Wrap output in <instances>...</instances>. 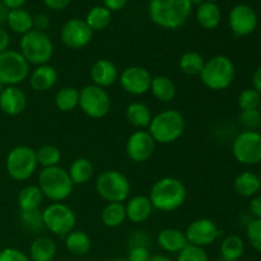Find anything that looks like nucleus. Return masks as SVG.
I'll return each instance as SVG.
<instances>
[{
  "instance_id": "52",
  "label": "nucleus",
  "mask_w": 261,
  "mask_h": 261,
  "mask_svg": "<svg viewBox=\"0 0 261 261\" xmlns=\"http://www.w3.org/2000/svg\"><path fill=\"white\" fill-rule=\"evenodd\" d=\"M252 88L261 94V66L254 71L252 75Z\"/></svg>"
},
{
  "instance_id": "35",
  "label": "nucleus",
  "mask_w": 261,
  "mask_h": 261,
  "mask_svg": "<svg viewBox=\"0 0 261 261\" xmlns=\"http://www.w3.org/2000/svg\"><path fill=\"white\" fill-rule=\"evenodd\" d=\"M112 19V12L103 5H97L87 13L86 23L92 31H103L110 25Z\"/></svg>"
},
{
  "instance_id": "18",
  "label": "nucleus",
  "mask_w": 261,
  "mask_h": 261,
  "mask_svg": "<svg viewBox=\"0 0 261 261\" xmlns=\"http://www.w3.org/2000/svg\"><path fill=\"white\" fill-rule=\"evenodd\" d=\"M27 107V96L18 86L4 87L0 94V110L8 116H18Z\"/></svg>"
},
{
  "instance_id": "29",
  "label": "nucleus",
  "mask_w": 261,
  "mask_h": 261,
  "mask_svg": "<svg viewBox=\"0 0 261 261\" xmlns=\"http://www.w3.org/2000/svg\"><path fill=\"white\" fill-rule=\"evenodd\" d=\"M43 194L37 185H27L18 194V206L20 212L38 211L42 205Z\"/></svg>"
},
{
  "instance_id": "30",
  "label": "nucleus",
  "mask_w": 261,
  "mask_h": 261,
  "mask_svg": "<svg viewBox=\"0 0 261 261\" xmlns=\"http://www.w3.org/2000/svg\"><path fill=\"white\" fill-rule=\"evenodd\" d=\"M65 247L74 256H84L92 247L91 237L84 231H71L65 236Z\"/></svg>"
},
{
  "instance_id": "59",
  "label": "nucleus",
  "mask_w": 261,
  "mask_h": 261,
  "mask_svg": "<svg viewBox=\"0 0 261 261\" xmlns=\"http://www.w3.org/2000/svg\"><path fill=\"white\" fill-rule=\"evenodd\" d=\"M260 184H261V177H260Z\"/></svg>"
},
{
  "instance_id": "11",
  "label": "nucleus",
  "mask_w": 261,
  "mask_h": 261,
  "mask_svg": "<svg viewBox=\"0 0 261 261\" xmlns=\"http://www.w3.org/2000/svg\"><path fill=\"white\" fill-rule=\"evenodd\" d=\"M78 106L91 119H102L111 110V97L105 88L88 84L79 91Z\"/></svg>"
},
{
  "instance_id": "14",
  "label": "nucleus",
  "mask_w": 261,
  "mask_h": 261,
  "mask_svg": "<svg viewBox=\"0 0 261 261\" xmlns=\"http://www.w3.org/2000/svg\"><path fill=\"white\" fill-rule=\"evenodd\" d=\"M93 37V31L88 27L86 20L73 18L64 23L60 31V40L68 48L81 50L86 47Z\"/></svg>"
},
{
  "instance_id": "47",
  "label": "nucleus",
  "mask_w": 261,
  "mask_h": 261,
  "mask_svg": "<svg viewBox=\"0 0 261 261\" xmlns=\"http://www.w3.org/2000/svg\"><path fill=\"white\" fill-rule=\"evenodd\" d=\"M250 213L254 216L255 219H261V195H259V194L254 196V198H251V201H250Z\"/></svg>"
},
{
  "instance_id": "44",
  "label": "nucleus",
  "mask_w": 261,
  "mask_h": 261,
  "mask_svg": "<svg viewBox=\"0 0 261 261\" xmlns=\"http://www.w3.org/2000/svg\"><path fill=\"white\" fill-rule=\"evenodd\" d=\"M150 237L144 231H135L129 237V249L132 247H149Z\"/></svg>"
},
{
  "instance_id": "26",
  "label": "nucleus",
  "mask_w": 261,
  "mask_h": 261,
  "mask_svg": "<svg viewBox=\"0 0 261 261\" xmlns=\"http://www.w3.org/2000/svg\"><path fill=\"white\" fill-rule=\"evenodd\" d=\"M149 91L157 101L167 103L175 98L177 89H176L175 83L170 76L155 75L152 78Z\"/></svg>"
},
{
  "instance_id": "43",
  "label": "nucleus",
  "mask_w": 261,
  "mask_h": 261,
  "mask_svg": "<svg viewBox=\"0 0 261 261\" xmlns=\"http://www.w3.org/2000/svg\"><path fill=\"white\" fill-rule=\"evenodd\" d=\"M0 261H31L30 256L14 247H7L0 251Z\"/></svg>"
},
{
  "instance_id": "1",
  "label": "nucleus",
  "mask_w": 261,
  "mask_h": 261,
  "mask_svg": "<svg viewBox=\"0 0 261 261\" xmlns=\"http://www.w3.org/2000/svg\"><path fill=\"white\" fill-rule=\"evenodd\" d=\"M193 0H149L148 13L155 25L163 30H177L189 19Z\"/></svg>"
},
{
  "instance_id": "15",
  "label": "nucleus",
  "mask_w": 261,
  "mask_h": 261,
  "mask_svg": "<svg viewBox=\"0 0 261 261\" xmlns=\"http://www.w3.org/2000/svg\"><path fill=\"white\" fill-rule=\"evenodd\" d=\"M228 24L234 35L239 37H246L256 31L259 18L254 8L247 4H237L229 12Z\"/></svg>"
},
{
  "instance_id": "22",
  "label": "nucleus",
  "mask_w": 261,
  "mask_h": 261,
  "mask_svg": "<svg viewBox=\"0 0 261 261\" xmlns=\"http://www.w3.org/2000/svg\"><path fill=\"white\" fill-rule=\"evenodd\" d=\"M126 219L133 223H143L152 216L153 206L149 198L145 195L133 196L125 204Z\"/></svg>"
},
{
  "instance_id": "55",
  "label": "nucleus",
  "mask_w": 261,
  "mask_h": 261,
  "mask_svg": "<svg viewBox=\"0 0 261 261\" xmlns=\"http://www.w3.org/2000/svg\"><path fill=\"white\" fill-rule=\"evenodd\" d=\"M3 89H4V86H3V84H2V83H0V94H2Z\"/></svg>"
},
{
  "instance_id": "53",
  "label": "nucleus",
  "mask_w": 261,
  "mask_h": 261,
  "mask_svg": "<svg viewBox=\"0 0 261 261\" xmlns=\"http://www.w3.org/2000/svg\"><path fill=\"white\" fill-rule=\"evenodd\" d=\"M8 12H9V10L7 9V7L0 2V27H2V24H4V23L7 22Z\"/></svg>"
},
{
  "instance_id": "12",
  "label": "nucleus",
  "mask_w": 261,
  "mask_h": 261,
  "mask_svg": "<svg viewBox=\"0 0 261 261\" xmlns=\"http://www.w3.org/2000/svg\"><path fill=\"white\" fill-rule=\"evenodd\" d=\"M232 154L241 165L254 166L261 162V134L256 130H245L232 142Z\"/></svg>"
},
{
  "instance_id": "5",
  "label": "nucleus",
  "mask_w": 261,
  "mask_h": 261,
  "mask_svg": "<svg viewBox=\"0 0 261 261\" xmlns=\"http://www.w3.org/2000/svg\"><path fill=\"white\" fill-rule=\"evenodd\" d=\"M38 188L42 191L43 198L53 203H61L71 195L74 184L68 171L60 166L42 168L38 175Z\"/></svg>"
},
{
  "instance_id": "20",
  "label": "nucleus",
  "mask_w": 261,
  "mask_h": 261,
  "mask_svg": "<svg viewBox=\"0 0 261 261\" xmlns=\"http://www.w3.org/2000/svg\"><path fill=\"white\" fill-rule=\"evenodd\" d=\"M58 70L50 64H43L30 74V86L36 92H46L58 83Z\"/></svg>"
},
{
  "instance_id": "50",
  "label": "nucleus",
  "mask_w": 261,
  "mask_h": 261,
  "mask_svg": "<svg viewBox=\"0 0 261 261\" xmlns=\"http://www.w3.org/2000/svg\"><path fill=\"white\" fill-rule=\"evenodd\" d=\"M10 45V36L8 33L7 30H4L3 27H0V54L4 53L8 50Z\"/></svg>"
},
{
  "instance_id": "13",
  "label": "nucleus",
  "mask_w": 261,
  "mask_h": 261,
  "mask_svg": "<svg viewBox=\"0 0 261 261\" xmlns=\"http://www.w3.org/2000/svg\"><path fill=\"white\" fill-rule=\"evenodd\" d=\"M152 74L148 69L139 65L127 66L119 75L121 88L132 96H143L148 93L152 83Z\"/></svg>"
},
{
  "instance_id": "39",
  "label": "nucleus",
  "mask_w": 261,
  "mask_h": 261,
  "mask_svg": "<svg viewBox=\"0 0 261 261\" xmlns=\"http://www.w3.org/2000/svg\"><path fill=\"white\" fill-rule=\"evenodd\" d=\"M246 237L250 246L261 252V219H252L246 226Z\"/></svg>"
},
{
  "instance_id": "38",
  "label": "nucleus",
  "mask_w": 261,
  "mask_h": 261,
  "mask_svg": "<svg viewBox=\"0 0 261 261\" xmlns=\"http://www.w3.org/2000/svg\"><path fill=\"white\" fill-rule=\"evenodd\" d=\"M261 102V94L254 88H245L239 94L237 103L241 111H249V110H257Z\"/></svg>"
},
{
  "instance_id": "34",
  "label": "nucleus",
  "mask_w": 261,
  "mask_h": 261,
  "mask_svg": "<svg viewBox=\"0 0 261 261\" xmlns=\"http://www.w3.org/2000/svg\"><path fill=\"white\" fill-rule=\"evenodd\" d=\"M55 106L61 112H70L79 105V89L75 87H64L55 94Z\"/></svg>"
},
{
  "instance_id": "51",
  "label": "nucleus",
  "mask_w": 261,
  "mask_h": 261,
  "mask_svg": "<svg viewBox=\"0 0 261 261\" xmlns=\"http://www.w3.org/2000/svg\"><path fill=\"white\" fill-rule=\"evenodd\" d=\"M0 2L7 7L8 10H13L23 8V5L27 3V0H0Z\"/></svg>"
},
{
  "instance_id": "6",
  "label": "nucleus",
  "mask_w": 261,
  "mask_h": 261,
  "mask_svg": "<svg viewBox=\"0 0 261 261\" xmlns=\"http://www.w3.org/2000/svg\"><path fill=\"white\" fill-rule=\"evenodd\" d=\"M19 53L32 65L48 64L54 55V43L48 35L42 31L32 30L22 36L19 42Z\"/></svg>"
},
{
  "instance_id": "27",
  "label": "nucleus",
  "mask_w": 261,
  "mask_h": 261,
  "mask_svg": "<svg viewBox=\"0 0 261 261\" xmlns=\"http://www.w3.org/2000/svg\"><path fill=\"white\" fill-rule=\"evenodd\" d=\"M125 116L129 121L130 125L139 130H144L145 127L149 126L150 121H152V111L149 107L143 102H133L126 107L125 111Z\"/></svg>"
},
{
  "instance_id": "28",
  "label": "nucleus",
  "mask_w": 261,
  "mask_h": 261,
  "mask_svg": "<svg viewBox=\"0 0 261 261\" xmlns=\"http://www.w3.org/2000/svg\"><path fill=\"white\" fill-rule=\"evenodd\" d=\"M12 32L17 35H25L33 30V15L28 10L13 9L8 12L7 22H5Z\"/></svg>"
},
{
  "instance_id": "31",
  "label": "nucleus",
  "mask_w": 261,
  "mask_h": 261,
  "mask_svg": "<svg viewBox=\"0 0 261 261\" xmlns=\"http://www.w3.org/2000/svg\"><path fill=\"white\" fill-rule=\"evenodd\" d=\"M68 173L74 185H84L93 177L94 167L88 158L81 157L71 162Z\"/></svg>"
},
{
  "instance_id": "58",
  "label": "nucleus",
  "mask_w": 261,
  "mask_h": 261,
  "mask_svg": "<svg viewBox=\"0 0 261 261\" xmlns=\"http://www.w3.org/2000/svg\"><path fill=\"white\" fill-rule=\"evenodd\" d=\"M117 261H127V260H117Z\"/></svg>"
},
{
  "instance_id": "56",
  "label": "nucleus",
  "mask_w": 261,
  "mask_h": 261,
  "mask_svg": "<svg viewBox=\"0 0 261 261\" xmlns=\"http://www.w3.org/2000/svg\"><path fill=\"white\" fill-rule=\"evenodd\" d=\"M204 2H211V3H217V2H219V0H204Z\"/></svg>"
},
{
  "instance_id": "23",
  "label": "nucleus",
  "mask_w": 261,
  "mask_h": 261,
  "mask_svg": "<svg viewBox=\"0 0 261 261\" xmlns=\"http://www.w3.org/2000/svg\"><path fill=\"white\" fill-rule=\"evenodd\" d=\"M196 22L204 30H216L222 20V12L216 3L203 2L198 5L196 9Z\"/></svg>"
},
{
  "instance_id": "54",
  "label": "nucleus",
  "mask_w": 261,
  "mask_h": 261,
  "mask_svg": "<svg viewBox=\"0 0 261 261\" xmlns=\"http://www.w3.org/2000/svg\"><path fill=\"white\" fill-rule=\"evenodd\" d=\"M148 261H173L171 257L166 256V255H152Z\"/></svg>"
},
{
  "instance_id": "49",
  "label": "nucleus",
  "mask_w": 261,
  "mask_h": 261,
  "mask_svg": "<svg viewBox=\"0 0 261 261\" xmlns=\"http://www.w3.org/2000/svg\"><path fill=\"white\" fill-rule=\"evenodd\" d=\"M46 7L51 10H63L71 3V0H43Z\"/></svg>"
},
{
  "instance_id": "33",
  "label": "nucleus",
  "mask_w": 261,
  "mask_h": 261,
  "mask_svg": "<svg viewBox=\"0 0 261 261\" xmlns=\"http://www.w3.org/2000/svg\"><path fill=\"white\" fill-rule=\"evenodd\" d=\"M245 252V242L237 234H229L221 244V256L223 261H237Z\"/></svg>"
},
{
  "instance_id": "21",
  "label": "nucleus",
  "mask_w": 261,
  "mask_h": 261,
  "mask_svg": "<svg viewBox=\"0 0 261 261\" xmlns=\"http://www.w3.org/2000/svg\"><path fill=\"white\" fill-rule=\"evenodd\" d=\"M157 244L163 251L178 254L189 245L185 232L178 228H165L157 234Z\"/></svg>"
},
{
  "instance_id": "37",
  "label": "nucleus",
  "mask_w": 261,
  "mask_h": 261,
  "mask_svg": "<svg viewBox=\"0 0 261 261\" xmlns=\"http://www.w3.org/2000/svg\"><path fill=\"white\" fill-rule=\"evenodd\" d=\"M36 155H37L38 165L42 166V168L54 167L59 166L61 160V150L56 145L45 144L36 150Z\"/></svg>"
},
{
  "instance_id": "19",
  "label": "nucleus",
  "mask_w": 261,
  "mask_h": 261,
  "mask_svg": "<svg viewBox=\"0 0 261 261\" xmlns=\"http://www.w3.org/2000/svg\"><path fill=\"white\" fill-rule=\"evenodd\" d=\"M119 69L114 61L109 59H99L92 65L89 70L92 84L98 86L101 88L106 89L107 87H111L119 81Z\"/></svg>"
},
{
  "instance_id": "41",
  "label": "nucleus",
  "mask_w": 261,
  "mask_h": 261,
  "mask_svg": "<svg viewBox=\"0 0 261 261\" xmlns=\"http://www.w3.org/2000/svg\"><path fill=\"white\" fill-rule=\"evenodd\" d=\"M176 261H209V256L203 247L189 244L185 249L178 252Z\"/></svg>"
},
{
  "instance_id": "10",
  "label": "nucleus",
  "mask_w": 261,
  "mask_h": 261,
  "mask_svg": "<svg viewBox=\"0 0 261 261\" xmlns=\"http://www.w3.org/2000/svg\"><path fill=\"white\" fill-rule=\"evenodd\" d=\"M43 227L56 234L66 236L74 231L76 224V216L73 209L64 203H53L42 212Z\"/></svg>"
},
{
  "instance_id": "32",
  "label": "nucleus",
  "mask_w": 261,
  "mask_h": 261,
  "mask_svg": "<svg viewBox=\"0 0 261 261\" xmlns=\"http://www.w3.org/2000/svg\"><path fill=\"white\" fill-rule=\"evenodd\" d=\"M101 221L109 228H117L122 226L126 221L125 204L122 203H107L102 209Z\"/></svg>"
},
{
  "instance_id": "46",
  "label": "nucleus",
  "mask_w": 261,
  "mask_h": 261,
  "mask_svg": "<svg viewBox=\"0 0 261 261\" xmlns=\"http://www.w3.org/2000/svg\"><path fill=\"white\" fill-rule=\"evenodd\" d=\"M48 27H50V18L47 15L41 13V14H37L36 17H33V30L45 32Z\"/></svg>"
},
{
  "instance_id": "48",
  "label": "nucleus",
  "mask_w": 261,
  "mask_h": 261,
  "mask_svg": "<svg viewBox=\"0 0 261 261\" xmlns=\"http://www.w3.org/2000/svg\"><path fill=\"white\" fill-rule=\"evenodd\" d=\"M103 7H106L110 12H117L126 7L129 0H102Z\"/></svg>"
},
{
  "instance_id": "4",
  "label": "nucleus",
  "mask_w": 261,
  "mask_h": 261,
  "mask_svg": "<svg viewBox=\"0 0 261 261\" xmlns=\"http://www.w3.org/2000/svg\"><path fill=\"white\" fill-rule=\"evenodd\" d=\"M185 117L177 110H165L152 117L148 133L158 144H171L182 137L185 132Z\"/></svg>"
},
{
  "instance_id": "57",
  "label": "nucleus",
  "mask_w": 261,
  "mask_h": 261,
  "mask_svg": "<svg viewBox=\"0 0 261 261\" xmlns=\"http://www.w3.org/2000/svg\"><path fill=\"white\" fill-rule=\"evenodd\" d=\"M259 111L261 112V102H260V106H259Z\"/></svg>"
},
{
  "instance_id": "40",
  "label": "nucleus",
  "mask_w": 261,
  "mask_h": 261,
  "mask_svg": "<svg viewBox=\"0 0 261 261\" xmlns=\"http://www.w3.org/2000/svg\"><path fill=\"white\" fill-rule=\"evenodd\" d=\"M20 221H22L23 226L28 229V231L37 232L41 231L43 227L42 221V212L33 211V212H20Z\"/></svg>"
},
{
  "instance_id": "9",
  "label": "nucleus",
  "mask_w": 261,
  "mask_h": 261,
  "mask_svg": "<svg viewBox=\"0 0 261 261\" xmlns=\"http://www.w3.org/2000/svg\"><path fill=\"white\" fill-rule=\"evenodd\" d=\"M30 71V64L19 51L7 50L0 54V83L4 87L23 83Z\"/></svg>"
},
{
  "instance_id": "45",
  "label": "nucleus",
  "mask_w": 261,
  "mask_h": 261,
  "mask_svg": "<svg viewBox=\"0 0 261 261\" xmlns=\"http://www.w3.org/2000/svg\"><path fill=\"white\" fill-rule=\"evenodd\" d=\"M152 256L148 247H132L129 249L127 261H148Z\"/></svg>"
},
{
  "instance_id": "25",
  "label": "nucleus",
  "mask_w": 261,
  "mask_h": 261,
  "mask_svg": "<svg viewBox=\"0 0 261 261\" xmlns=\"http://www.w3.org/2000/svg\"><path fill=\"white\" fill-rule=\"evenodd\" d=\"M58 254V246L50 237H37L30 246L31 261H53Z\"/></svg>"
},
{
  "instance_id": "16",
  "label": "nucleus",
  "mask_w": 261,
  "mask_h": 261,
  "mask_svg": "<svg viewBox=\"0 0 261 261\" xmlns=\"http://www.w3.org/2000/svg\"><path fill=\"white\" fill-rule=\"evenodd\" d=\"M154 139L148 130H137L126 140V155L134 163H144L152 158L155 150Z\"/></svg>"
},
{
  "instance_id": "24",
  "label": "nucleus",
  "mask_w": 261,
  "mask_h": 261,
  "mask_svg": "<svg viewBox=\"0 0 261 261\" xmlns=\"http://www.w3.org/2000/svg\"><path fill=\"white\" fill-rule=\"evenodd\" d=\"M233 189L242 198H254L261 190L260 177L251 171H244L234 178Z\"/></svg>"
},
{
  "instance_id": "3",
  "label": "nucleus",
  "mask_w": 261,
  "mask_h": 261,
  "mask_svg": "<svg viewBox=\"0 0 261 261\" xmlns=\"http://www.w3.org/2000/svg\"><path fill=\"white\" fill-rule=\"evenodd\" d=\"M199 76L201 83L211 91H224L233 83L236 76V66L228 56H212L211 59L205 60L203 70Z\"/></svg>"
},
{
  "instance_id": "17",
  "label": "nucleus",
  "mask_w": 261,
  "mask_h": 261,
  "mask_svg": "<svg viewBox=\"0 0 261 261\" xmlns=\"http://www.w3.org/2000/svg\"><path fill=\"white\" fill-rule=\"evenodd\" d=\"M186 239L190 245L198 247H206L214 244L221 234L219 227L209 218H199L191 222L185 231Z\"/></svg>"
},
{
  "instance_id": "36",
  "label": "nucleus",
  "mask_w": 261,
  "mask_h": 261,
  "mask_svg": "<svg viewBox=\"0 0 261 261\" xmlns=\"http://www.w3.org/2000/svg\"><path fill=\"white\" fill-rule=\"evenodd\" d=\"M205 60H204L203 55L196 51H186L181 55L180 60H178V66H180L181 71L186 75L196 76L200 75L201 70Z\"/></svg>"
},
{
  "instance_id": "2",
  "label": "nucleus",
  "mask_w": 261,
  "mask_h": 261,
  "mask_svg": "<svg viewBox=\"0 0 261 261\" xmlns=\"http://www.w3.org/2000/svg\"><path fill=\"white\" fill-rule=\"evenodd\" d=\"M186 195V186L180 178L166 176L153 184L148 198L153 209L167 213L181 208L185 203Z\"/></svg>"
},
{
  "instance_id": "7",
  "label": "nucleus",
  "mask_w": 261,
  "mask_h": 261,
  "mask_svg": "<svg viewBox=\"0 0 261 261\" xmlns=\"http://www.w3.org/2000/svg\"><path fill=\"white\" fill-rule=\"evenodd\" d=\"M130 190L129 178L120 171H103L96 180L97 194L107 203H124L129 198Z\"/></svg>"
},
{
  "instance_id": "8",
  "label": "nucleus",
  "mask_w": 261,
  "mask_h": 261,
  "mask_svg": "<svg viewBox=\"0 0 261 261\" xmlns=\"http://www.w3.org/2000/svg\"><path fill=\"white\" fill-rule=\"evenodd\" d=\"M7 172L13 180L27 181L38 167L36 150L28 145L14 147L7 155Z\"/></svg>"
},
{
  "instance_id": "42",
  "label": "nucleus",
  "mask_w": 261,
  "mask_h": 261,
  "mask_svg": "<svg viewBox=\"0 0 261 261\" xmlns=\"http://www.w3.org/2000/svg\"><path fill=\"white\" fill-rule=\"evenodd\" d=\"M240 122L246 130H256L257 127L261 126V112L259 111V109L241 111Z\"/></svg>"
}]
</instances>
